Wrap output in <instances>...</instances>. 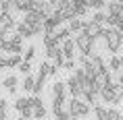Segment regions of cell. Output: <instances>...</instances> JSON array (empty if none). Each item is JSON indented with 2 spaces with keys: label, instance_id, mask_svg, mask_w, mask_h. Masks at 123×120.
Returning <instances> with one entry per match:
<instances>
[{
  "label": "cell",
  "instance_id": "f35d334b",
  "mask_svg": "<svg viewBox=\"0 0 123 120\" xmlns=\"http://www.w3.org/2000/svg\"><path fill=\"white\" fill-rule=\"evenodd\" d=\"M63 68H65V70H75V68H77V66H75V60H73V58H67L65 64H63Z\"/></svg>",
  "mask_w": 123,
  "mask_h": 120
},
{
  "label": "cell",
  "instance_id": "7c38bea8",
  "mask_svg": "<svg viewBox=\"0 0 123 120\" xmlns=\"http://www.w3.org/2000/svg\"><path fill=\"white\" fill-rule=\"evenodd\" d=\"M75 39H67V42H63V46H61V50H63V54H65V58H75Z\"/></svg>",
  "mask_w": 123,
  "mask_h": 120
},
{
  "label": "cell",
  "instance_id": "f907efd6",
  "mask_svg": "<svg viewBox=\"0 0 123 120\" xmlns=\"http://www.w3.org/2000/svg\"><path fill=\"white\" fill-rule=\"evenodd\" d=\"M121 60H123V52H121Z\"/></svg>",
  "mask_w": 123,
  "mask_h": 120
},
{
  "label": "cell",
  "instance_id": "484cf974",
  "mask_svg": "<svg viewBox=\"0 0 123 120\" xmlns=\"http://www.w3.org/2000/svg\"><path fill=\"white\" fill-rule=\"evenodd\" d=\"M2 10L8 13V15L19 13V10H17V2H13V0H4V2H2Z\"/></svg>",
  "mask_w": 123,
  "mask_h": 120
},
{
  "label": "cell",
  "instance_id": "f5cc1de1",
  "mask_svg": "<svg viewBox=\"0 0 123 120\" xmlns=\"http://www.w3.org/2000/svg\"><path fill=\"white\" fill-rule=\"evenodd\" d=\"M121 120H123V114H121Z\"/></svg>",
  "mask_w": 123,
  "mask_h": 120
},
{
  "label": "cell",
  "instance_id": "cb8c5ba5",
  "mask_svg": "<svg viewBox=\"0 0 123 120\" xmlns=\"http://www.w3.org/2000/svg\"><path fill=\"white\" fill-rule=\"evenodd\" d=\"M106 19H109L106 10H94V15H92V21L98 25H106Z\"/></svg>",
  "mask_w": 123,
  "mask_h": 120
},
{
  "label": "cell",
  "instance_id": "9c48e42d",
  "mask_svg": "<svg viewBox=\"0 0 123 120\" xmlns=\"http://www.w3.org/2000/svg\"><path fill=\"white\" fill-rule=\"evenodd\" d=\"M23 21H25V23H27L29 27H33L36 23H44V21H46V17H44L42 13H36V10H29V13H25V15H23Z\"/></svg>",
  "mask_w": 123,
  "mask_h": 120
},
{
  "label": "cell",
  "instance_id": "9a60e30c",
  "mask_svg": "<svg viewBox=\"0 0 123 120\" xmlns=\"http://www.w3.org/2000/svg\"><path fill=\"white\" fill-rule=\"evenodd\" d=\"M109 70L111 73H119V70L123 68V60H121V56H117V54H111V58H109Z\"/></svg>",
  "mask_w": 123,
  "mask_h": 120
},
{
  "label": "cell",
  "instance_id": "db71d44e",
  "mask_svg": "<svg viewBox=\"0 0 123 120\" xmlns=\"http://www.w3.org/2000/svg\"><path fill=\"white\" fill-rule=\"evenodd\" d=\"M0 2H4V0H0Z\"/></svg>",
  "mask_w": 123,
  "mask_h": 120
},
{
  "label": "cell",
  "instance_id": "b9f144b4",
  "mask_svg": "<svg viewBox=\"0 0 123 120\" xmlns=\"http://www.w3.org/2000/svg\"><path fill=\"white\" fill-rule=\"evenodd\" d=\"M6 108H8V101L4 97H0V110H6Z\"/></svg>",
  "mask_w": 123,
  "mask_h": 120
},
{
  "label": "cell",
  "instance_id": "74e56055",
  "mask_svg": "<svg viewBox=\"0 0 123 120\" xmlns=\"http://www.w3.org/2000/svg\"><path fill=\"white\" fill-rule=\"evenodd\" d=\"M109 120H121V112L117 108H109Z\"/></svg>",
  "mask_w": 123,
  "mask_h": 120
},
{
  "label": "cell",
  "instance_id": "ab89813d",
  "mask_svg": "<svg viewBox=\"0 0 123 120\" xmlns=\"http://www.w3.org/2000/svg\"><path fill=\"white\" fill-rule=\"evenodd\" d=\"M21 116H25L27 120H31V118H33V108H31V106H27L25 110H23V112H21Z\"/></svg>",
  "mask_w": 123,
  "mask_h": 120
},
{
  "label": "cell",
  "instance_id": "6da1fadb",
  "mask_svg": "<svg viewBox=\"0 0 123 120\" xmlns=\"http://www.w3.org/2000/svg\"><path fill=\"white\" fill-rule=\"evenodd\" d=\"M102 39H104V44H106V50L111 52V54H117V52L121 50V35L113 29V27H104L102 29Z\"/></svg>",
  "mask_w": 123,
  "mask_h": 120
},
{
  "label": "cell",
  "instance_id": "816d5d0a",
  "mask_svg": "<svg viewBox=\"0 0 123 120\" xmlns=\"http://www.w3.org/2000/svg\"><path fill=\"white\" fill-rule=\"evenodd\" d=\"M69 2H75V0H69Z\"/></svg>",
  "mask_w": 123,
  "mask_h": 120
},
{
  "label": "cell",
  "instance_id": "4dcf8cb0",
  "mask_svg": "<svg viewBox=\"0 0 123 120\" xmlns=\"http://www.w3.org/2000/svg\"><path fill=\"white\" fill-rule=\"evenodd\" d=\"M17 68H19V73H21L23 77H25V75H31V62H27V60H23Z\"/></svg>",
  "mask_w": 123,
  "mask_h": 120
},
{
  "label": "cell",
  "instance_id": "d6986e66",
  "mask_svg": "<svg viewBox=\"0 0 123 120\" xmlns=\"http://www.w3.org/2000/svg\"><path fill=\"white\" fill-rule=\"evenodd\" d=\"M2 87L6 89H13V87H19V77L17 75H8V77H4V81H2Z\"/></svg>",
  "mask_w": 123,
  "mask_h": 120
},
{
  "label": "cell",
  "instance_id": "5bb4252c",
  "mask_svg": "<svg viewBox=\"0 0 123 120\" xmlns=\"http://www.w3.org/2000/svg\"><path fill=\"white\" fill-rule=\"evenodd\" d=\"M52 95H54V97H65L67 95V83L56 79V81L52 83Z\"/></svg>",
  "mask_w": 123,
  "mask_h": 120
},
{
  "label": "cell",
  "instance_id": "f546056e",
  "mask_svg": "<svg viewBox=\"0 0 123 120\" xmlns=\"http://www.w3.org/2000/svg\"><path fill=\"white\" fill-rule=\"evenodd\" d=\"M36 52H38V48L36 46H29L25 52H23V60H27V62H31L33 58H36Z\"/></svg>",
  "mask_w": 123,
  "mask_h": 120
},
{
  "label": "cell",
  "instance_id": "ac0fdd59",
  "mask_svg": "<svg viewBox=\"0 0 123 120\" xmlns=\"http://www.w3.org/2000/svg\"><path fill=\"white\" fill-rule=\"evenodd\" d=\"M73 8H75V17H79V19H86V15L90 10V8L84 4V0H75V2H73Z\"/></svg>",
  "mask_w": 123,
  "mask_h": 120
},
{
  "label": "cell",
  "instance_id": "4316f807",
  "mask_svg": "<svg viewBox=\"0 0 123 120\" xmlns=\"http://www.w3.org/2000/svg\"><path fill=\"white\" fill-rule=\"evenodd\" d=\"M44 79L46 77L38 75L36 77V85H33V95H42V91H44Z\"/></svg>",
  "mask_w": 123,
  "mask_h": 120
},
{
  "label": "cell",
  "instance_id": "f6af8a7d",
  "mask_svg": "<svg viewBox=\"0 0 123 120\" xmlns=\"http://www.w3.org/2000/svg\"><path fill=\"white\" fill-rule=\"evenodd\" d=\"M117 83H119V85H123V73L119 75V81H117Z\"/></svg>",
  "mask_w": 123,
  "mask_h": 120
},
{
  "label": "cell",
  "instance_id": "ffe728a7",
  "mask_svg": "<svg viewBox=\"0 0 123 120\" xmlns=\"http://www.w3.org/2000/svg\"><path fill=\"white\" fill-rule=\"evenodd\" d=\"M33 85H36V77L33 75H25L23 77V83H21V89H23V91H31L33 93Z\"/></svg>",
  "mask_w": 123,
  "mask_h": 120
},
{
  "label": "cell",
  "instance_id": "d6a6232c",
  "mask_svg": "<svg viewBox=\"0 0 123 120\" xmlns=\"http://www.w3.org/2000/svg\"><path fill=\"white\" fill-rule=\"evenodd\" d=\"M61 52H63V50H61V46H54V48H46V56L54 60V58H56Z\"/></svg>",
  "mask_w": 123,
  "mask_h": 120
},
{
  "label": "cell",
  "instance_id": "ee69618b",
  "mask_svg": "<svg viewBox=\"0 0 123 120\" xmlns=\"http://www.w3.org/2000/svg\"><path fill=\"white\" fill-rule=\"evenodd\" d=\"M48 2H50V4H52V6H54V8H56V4H58V2H61V0H48Z\"/></svg>",
  "mask_w": 123,
  "mask_h": 120
},
{
  "label": "cell",
  "instance_id": "7dc6e473",
  "mask_svg": "<svg viewBox=\"0 0 123 120\" xmlns=\"http://www.w3.org/2000/svg\"><path fill=\"white\" fill-rule=\"evenodd\" d=\"M69 120H77V118H75V116H71V118H69Z\"/></svg>",
  "mask_w": 123,
  "mask_h": 120
},
{
  "label": "cell",
  "instance_id": "52a82bcc",
  "mask_svg": "<svg viewBox=\"0 0 123 120\" xmlns=\"http://www.w3.org/2000/svg\"><path fill=\"white\" fill-rule=\"evenodd\" d=\"M102 29H104V25H98V23L90 21V25L86 27L84 31L88 33V35H90V37L94 39V42H96V39H102Z\"/></svg>",
  "mask_w": 123,
  "mask_h": 120
},
{
  "label": "cell",
  "instance_id": "e0dca14e",
  "mask_svg": "<svg viewBox=\"0 0 123 120\" xmlns=\"http://www.w3.org/2000/svg\"><path fill=\"white\" fill-rule=\"evenodd\" d=\"M67 27L71 29V33H75V35H77L79 31H84V19H79V17H73V19L67 23Z\"/></svg>",
  "mask_w": 123,
  "mask_h": 120
},
{
  "label": "cell",
  "instance_id": "ba28073f",
  "mask_svg": "<svg viewBox=\"0 0 123 120\" xmlns=\"http://www.w3.org/2000/svg\"><path fill=\"white\" fill-rule=\"evenodd\" d=\"M90 64H92V70H94V73H104V70L109 68V66H106V62H104V58L100 56V54H94V56H90Z\"/></svg>",
  "mask_w": 123,
  "mask_h": 120
},
{
  "label": "cell",
  "instance_id": "2e32d148",
  "mask_svg": "<svg viewBox=\"0 0 123 120\" xmlns=\"http://www.w3.org/2000/svg\"><path fill=\"white\" fill-rule=\"evenodd\" d=\"M94 83H96V85H100V87H106L109 83H113V79H111V70L106 68L104 73H98L96 79H94Z\"/></svg>",
  "mask_w": 123,
  "mask_h": 120
},
{
  "label": "cell",
  "instance_id": "836d02e7",
  "mask_svg": "<svg viewBox=\"0 0 123 120\" xmlns=\"http://www.w3.org/2000/svg\"><path fill=\"white\" fill-rule=\"evenodd\" d=\"M106 4H109L106 0H94L90 8H92V10H104V8H106Z\"/></svg>",
  "mask_w": 123,
  "mask_h": 120
},
{
  "label": "cell",
  "instance_id": "bcb514c9",
  "mask_svg": "<svg viewBox=\"0 0 123 120\" xmlns=\"http://www.w3.org/2000/svg\"><path fill=\"white\" fill-rule=\"evenodd\" d=\"M17 120H27V118H25V116H19V118H17Z\"/></svg>",
  "mask_w": 123,
  "mask_h": 120
},
{
  "label": "cell",
  "instance_id": "e575fe53",
  "mask_svg": "<svg viewBox=\"0 0 123 120\" xmlns=\"http://www.w3.org/2000/svg\"><path fill=\"white\" fill-rule=\"evenodd\" d=\"M29 106H31V108L44 106V104H42V95H31V97H29Z\"/></svg>",
  "mask_w": 123,
  "mask_h": 120
},
{
  "label": "cell",
  "instance_id": "60d3db41",
  "mask_svg": "<svg viewBox=\"0 0 123 120\" xmlns=\"http://www.w3.org/2000/svg\"><path fill=\"white\" fill-rule=\"evenodd\" d=\"M8 58H11V52L8 50H0V62H6Z\"/></svg>",
  "mask_w": 123,
  "mask_h": 120
},
{
  "label": "cell",
  "instance_id": "8fae6325",
  "mask_svg": "<svg viewBox=\"0 0 123 120\" xmlns=\"http://www.w3.org/2000/svg\"><path fill=\"white\" fill-rule=\"evenodd\" d=\"M15 31L19 33L21 37H25V39H31V37H33V29L27 25L25 21H19V23H17V27H15Z\"/></svg>",
  "mask_w": 123,
  "mask_h": 120
},
{
  "label": "cell",
  "instance_id": "d590c367",
  "mask_svg": "<svg viewBox=\"0 0 123 120\" xmlns=\"http://www.w3.org/2000/svg\"><path fill=\"white\" fill-rule=\"evenodd\" d=\"M48 2H44V0H33V10L36 13H44V8Z\"/></svg>",
  "mask_w": 123,
  "mask_h": 120
},
{
  "label": "cell",
  "instance_id": "681fc988",
  "mask_svg": "<svg viewBox=\"0 0 123 120\" xmlns=\"http://www.w3.org/2000/svg\"><path fill=\"white\" fill-rule=\"evenodd\" d=\"M117 2H121V4H123V0H117Z\"/></svg>",
  "mask_w": 123,
  "mask_h": 120
},
{
  "label": "cell",
  "instance_id": "c3c4849f",
  "mask_svg": "<svg viewBox=\"0 0 123 120\" xmlns=\"http://www.w3.org/2000/svg\"><path fill=\"white\" fill-rule=\"evenodd\" d=\"M119 35H121V42H123V31H121V33H119Z\"/></svg>",
  "mask_w": 123,
  "mask_h": 120
},
{
  "label": "cell",
  "instance_id": "83f0119b",
  "mask_svg": "<svg viewBox=\"0 0 123 120\" xmlns=\"http://www.w3.org/2000/svg\"><path fill=\"white\" fill-rule=\"evenodd\" d=\"M21 62H23V54H11V58H8V68H17Z\"/></svg>",
  "mask_w": 123,
  "mask_h": 120
},
{
  "label": "cell",
  "instance_id": "8d00e7d4",
  "mask_svg": "<svg viewBox=\"0 0 123 120\" xmlns=\"http://www.w3.org/2000/svg\"><path fill=\"white\" fill-rule=\"evenodd\" d=\"M65 60H67V58H65V54L61 52V54H58V56L54 58V62H52V64H54V66H56V68L61 70V68H63V64H65Z\"/></svg>",
  "mask_w": 123,
  "mask_h": 120
},
{
  "label": "cell",
  "instance_id": "277c9868",
  "mask_svg": "<svg viewBox=\"0 0 123 120\" xmlns=\"http://www.w3.org/2000/svg\"><path fill=\"white\" fill-rule=\"evenodd\" d=\"M15 27H17V21H15L13 15H8V13L0 15V37H6Z\"/></svg>",
  "mask_w": 123,
  "mask_h": 120
},
{
  "label": "cell",
  "instance_id": "3957f363",
  "mask_svg": "<svg viewBox=\"0 0 123 120\" xmlns=\"http://www.w3.org/2000/svg\"><path fill=\"white\" fill-rule=\"evenodd\" d=\"M69 114L75 116V118H86V116H90V104L84 101V99L71 97V101H69Z\"/></svg>",
  "mask_w": 123,
  "mask_h": 120
},
{
  "label": "cell",
  "instance_id": "4fadbf2b",
  "mask_svg": "<svg viewBox=\"0 0 123 120\" xmlns=\"http://www.w3.org/2000/svg\"><path fill=\"white\" fill-rule=\"evenodd\" d=\"M104 10H106L109 17H119V15H123V4H121V2H117V0H113V2L106 4Z\"/></svg>",
  "mask_w": 123,
  "mask_h": 120
},
{
  "label": "cell",
  "instance_id": "603a6c76",
  "mask_svg": "<svg viewBox=\"0 0 123 120\" xmlns=\"http://www.w3.org/2000/svg\"><path fill=\"white\" fill-rule=\"evenodd\" d=\"M73 37V33L69 27H58L56 29V39L58 42H67V39H71Z\"/></svg>",
  "mask_w": 123,
  "mask_h": 120
},
{
  "label": "cell",
  "instance_id": "44dd1931",
  "mask_svg": "<svg viewBox=\"0 0 123 120\" xmlns=\"http://www.w3.org/2000/svg\"><path fill=\"white\" fill-rule=\"evenodd\" d=\"M94 116H96L94 120H109V108L96 104V106H94Z\"/></svg>",
  "mask_w": 123,
  "mask_h": 120
},
{
  "label": "cell",
  "instance_id": "30bf717a",
  "mask_svg": "<svg viewBox=\"0 0 123 120\" xmlns=\"http://www.w3.org/2000/svg\"><path fill=\"white\" fill-rule=\"evenodd\" d=\"M38 75H42V77H56L58 75V68L52 62H42V64H40V68H38Z\"/></svg>",
  "mask_w": 123,
  "mask_h": 120
},
{
  "label": "cell",
  "instance_id": "8992f818",
  "mask_svg": "<svg viewBox=\"0 0 123 120\" xmlns=\"http://www.w3.org/2000/svg\"><path fill=\"white\" fill-rule=\"evenodd\" d=\"M50 110H52L54 116H58V114H63V112H69V101H65V97H54Z\"/></svg>",
  "mask_w": 123,
  "mask_h": 120
},
{
  "label": "cell",
  "instance_id": "9f6ffc18",
  "mask_svg": "<svg viewBox=\"0 0 123 120\" xmlns=\"http://www.w3.org/2000/svg\"><path fill=\"white\" fill-rule=\"evenodd\" d=\"M121 89H123V85H121Z\"/></svg>",
  "mask_w": 123,
  "mask_h": 120
},
{
  "label": "cell",
  "instance_id": "11a10c76",
  "mask_svg": "<svg viewBox=\"0 0 123 120\" xmlns=\"http://www.w3.org/2000/svg\"><path fill=\"white\" fill-rule=\"evenodd\" d=\"M13 2H17V0H13Z\"/></svg>",
  "mask_w": 123,
  "mask_h": 120
},
{
  "label": "cell",
  "instance_id": "1f68e13d",
  "mask_svg": "<svg viewBox=\"0 0 123 120\" xmlns=\"http://www.w3.org/2000/svg\"><path fill=\"white\" fill-rule=\"evenodd\" d=\"M46 114H48V110H46L44 106L33 108V118H36V120H44V118H46Z\"/></svg>",
  "mask_w": 123,
  "mask_h": 120
},
{
  "label": "cell",
  "instance_id": "7bdbcfd3",
  "mask_svg": "<svg viewBox=\"0 0 123 120\" xmlns=\"http://www.w3.org/2000/svg\"><path fill=\"white\" fill-rule=\"evenodd\" d=\"M6 116H8L6 110H0V120H6Z\"/></svg>",
  "mask_w": 123,
  "mask_h": 120
},
{
  "label": "cell",
  "instance_id": "7a4b0ae2",
  "mask_svg": "<svg viewBox=\"0 0 123 120\" xmlns=\"http://www.w3.org/2000/svg\"><path fill=\"white\" fill-rule=\"evenodd\" d=\"M73 39H75V46H77V50L81 52V54L94 56V44H96V42H94V39H92L86 31H79Z\"/></svg>",
  "mask_w": 123,
  "mask_h": 120
},
{
  "label": "cell",
  "instance_id": "7402d4cb",
  "mask_svg": "<svg viewBox=\"0 0 123 120\" xmlns=\"http://www.w3.org/2000/svg\"><path fill=\"white\" fill-rule=\"evenodd\" d=\"M17 10L23 13V15L33 10V0H17Z\"/></svg>",
  "mask_w": 123,
  "mask_h": 120
},
{
  "label": "cell",
  "instance_id": "d4e9b609",
  "mask_svg": "<svg viewBox=\"0 0 123 120\" xmlns=\"http://www.w3.org/2000/svg\"><path fill=\"white\" fill-rule=\"evenodd\" d=\"M44 46H46V48H54V46H58L56 33H44Z\"/></svg>",
  "mask_w": 123,
  "mask_h": 120
},
{
  "label": "cell",
  "instance_id": "5b68a950",
  "mask_svg": "<svg viewBox=\"0 0 123 120\" xmlns=\"http://www.w3.org/2000/svg\"><path fill=\"white\" fill-rule=\"evenodd\" d=\"M8 52L11 54H23V37L17 31L8 37Z\"/></svg>",
  "mask_w": 123,
  "mask_h": 120
},
{
  "label": "cell",
  "instance_id": "f1b7e54d",
  "mask_svg": "<svg viewBox=\"0 0 123 120\" xmlns=\"http://www.w3.org/2000/svg\"><path fill=\"white\" fill-rule=\"evenodd\" d=\"M27 106H29V97H17V99H15V110L23 112Z\"/></svg>",
  "mask_w": 123,
  "mask_h": 120
}]
</instances>
